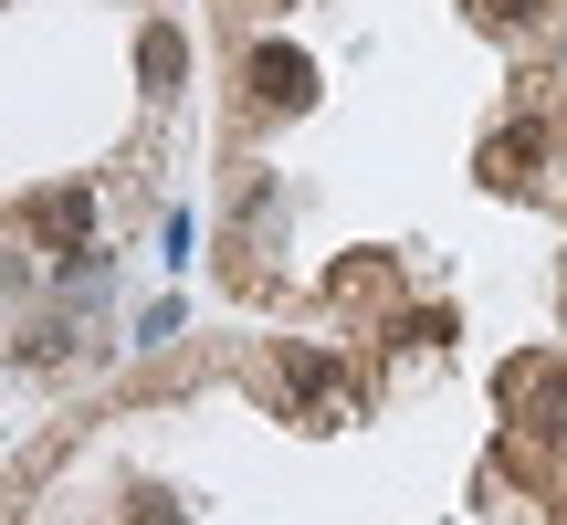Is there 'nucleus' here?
I'll list each match as a JSON object with an SVG mask.
<instances>
[{
    "label": "nucleus",
    "mask_w": 567,
    "mask_h": 525,
    "mask_svg": "<svg viewBox=\"0 0 567 525\" xmlns=\"http://www.w3.org/2000/svg\"><path fill=\"white\" fill-rule=\"evenodd\" d=\"M126 525H179V505H168V494H137V515Z\"/></svg>",
    "instance_id": "8"
},
{
    "label": "nucleus",
    "mask_w": 567,
    "mask_h": 525,
    "mask_svg": "<svg viewBox=\"0 0 567 525\" xmlns=\"http://www.w3.org/2000/svg\"><path fill=\"white\" fill-rule=\"evenodd\" d=\"M484 179L494 189H547V126H505V137H484Z\"/></svg>",
    "instance_id": "4"
},
{
    "label": "nucleus",
    "mask_w": 567,
    "mask_h": 525,
    "mask_svg": "<svg viewBox=\"0 0 567 525\" xmlns=\"http://www.w3.org/2000/svg\"><path fill=\"white\" fill-rule=\"evenodd\" d=\"M494 389H505V410L536 431V442H567V368L557 358H515Z\"/></svg>",
    "instance_id": "1"
},
{
    "label": "nucleus",
    "mask_w": 567,
    "mask_h": 525,
    "mask_svg": "<svg viewBox=\"0 0 567 525\" xmlns=\"http://www.w3.org/2000/svg\"><path fill=\"white\" fill-rule=\"evenodd\" d=\"M547 11H557V0H473V21H484V32H536Z\"/></svg>",
    "instance_id": "7"
},
{
    "label": "nucleus",
    "mask_w": 567,
    "mask_h": 525,
    "mask_svg": "<svg viewBox=\"0 0 567 525\" xmlns=\"http://www.w3.org/2000/svg\"><path fill=\"white\" fill-rule=\"evenodd\" d=\"M264 11H295V0H264Z\"/></svg>",
    "instance_id": "9"
},
{
    "label": "nucleus",
    "mask_w": 567,
    "mask_h": 525,
    "mask_svg": "<svg viewBox=\"0 0 567 525\" xmlns=\"http://www.w3.org/2000/svg\"><path fill=\"white\" fill-rule=\"evenodd\" d=\"M21 231L53 243V253H74L84 231H95V189H32V200H21Z\"/></svg>",
    "instance_id": "3"
},
{
    "label": "nucleus",
    "mask_w": 567,
    "mask_h": 525,
    "mask_svg": "<svg viewBox=\"0 0 567 525\" xmlns=\"http://www.w3.org/2000/svg\"><path fill=\"white\" fill-rule=\"evenodd\" d=\"M243 84H252V116H295V105H316V63H305L295 42H252Z\"/></svg>",
    "instance_id": "2"
},
{
    "label": "nucleus",
    "mask_w": 567,
    "mask_h": 525,
    "mask_svg": "<svg viewBox=\"0 0 567 525\" xmlns=\"http://www.w3.org/2000/svg\"><path fill=\"white\" fill-rule=\"evenodd\" d=\"M137 74H147V84H168V74H189V42L168 32V21H147V42H137Z\"/></svg>",
    "instance_id": "6"
},
{
    "label": "nucleus",
    "mask_w": 567,
    "mask_h": 525,
    "mask_svg": "<svg viewBox=\"0 0 567 525\" xmlns=\"http://www.w3.org/2000/svg\"><path fill=\"white\" fill-rule=\"evenodd\" d=\"M274 368H284V389H295V400H326V389L347 379V368L326 358V347H274Z\"/></svg>",
    "instance_id": "5"
}]
</instances>
